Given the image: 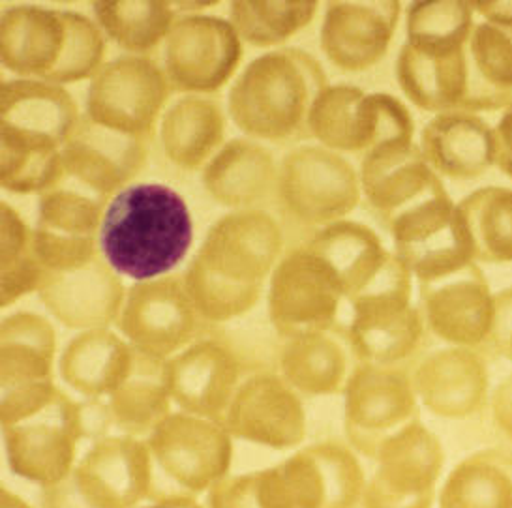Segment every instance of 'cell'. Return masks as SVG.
Masks as SVG:
<instances>
[{
  "label": "cell",
  "mask_w": 512,
  "mask_h": 508,
  "mask_svg": "<svg viewBox=\"0 0 512 508\" xmlns=\"http://www.w3.org/2000/svg\"><path fill=\"white\" fill-rule=\"evenodd\" d=\"M409 374L419 404L439 419H473L490 404V374L481 351L447 345L417 360Z\"/></svg>",
  "instance_id": "cell-24"
},
{
  "label": "cell",
  "mask_w": 512,
  "mask_h": 508,
  "mask_svg": "<svg viewBox=\"0 0 512 508\" xmlns=\"http://www.w3.org/2000/svg\"><path fill=\"white\" fill-rule=\"evenodd\" d=\"M467 0H417L406 14V44L396 59V81L407 100L426 113L462 111L467 94V40L475 25Z\"/></svg>",
  "instance_id": "cell-3"
},
{
  "label": "cell",
  "mask_w": 512,
  "mask_h": 508,
  "mask_svg": "<svg viewBox=\"0 0 512 508\" xmlns=\"http://www.w3.org/2000/svg\"><path fill=\"white\" fill-rule=\"evenodd\" d=\"M419 147L439 179L475 180L496 165L494 128L469 111L434 115L422 128Z\"/></svg>",
  "instance_id": "cell-28"
},
{
  "label": "cell",
  "mask_w": 512,
  "mask_h": 508,
  "mask_svg": "<svg viewBox=\"0 0 512 508\" xmlns=\"http://www.w3.org/2000/svg\"><path fill=\"white\" fill-rule=\"evenodd\" d=\"M222 426L231 437L272 449H293L306 437V411L301 394L280 372L257 370L242 381Z\"/></svg>",
  "instance_id": "cell-22"
},
{
  "label": "cell",
  "mask_w": 512,
  "mask_h": 508,
  "mask_svg": "<svg viewBox=\"0 0 512 508\" xmlns=\"http://www.w3.org/2000/svg\"><path fill=\"white\" fill-rule=\"evenodd\" d=\"M2 508H31L25 501L17 499L12 492H2Z\"/></svg>",
  "instance_id": "cell-53"
},
{
  "label": "cell",
  "mask_w": 512,
  "mask_h": 508,
  "mask_svg": "<svg viewBox=\"0 0 512 508\" xmlns=\"http://www.w3.org/2000/svg\"><path fill=\"white\" fill-rule=\"evenodd\" d=\"M107 205L109 201L76 182L61 179L38 195L36 227L68 237H98Z\"/></svg>",
  "instance_id": "cell-43"
},
{
  "label": "cell",
  "mask_w": 512,
  "mask_h": 508,
  "mask_svg": "<svg viewBox=\"0 0 512 508\" xmlns=\"http://www.w3.org/2000/svg\"><path fill=\"white\" fill-rule=\"evenodd\" d=\"M151 456L152 501L190 497L226 479L231 435L220 422L190 413H171L147 439Z\"/></svg>",
  "instance_id": "cell-7"
},
{
  "label": "cell",
  "mask_w": 512,
  "mask_h": 508,
  "mask_svg": "<svg viewBox=\"0 0 512 508\" xmlns=\"http://www.w3.org/2000/svg\"><path fill=\"white\" fill-rule=\"evenodd\" d=\"M284 254V231L267 210H229L211 225L194 261L227 284L267 289Z\"/></svg>",
  "instance_id": "cell-15"
},
{
  "label": "cell",
  "mask_w": 512,
  "mask_h": 508,
  "mask_svg": "<svg viewBox=\"0 0 512 508\" xmlns=\"http://www.w3.org/2000/svg\"><path fill=\"white\" fill-rule=\"evenodd\" d=\"M512 102V27L475 21L467 40V94L462 111L488 113Z\"/></svg>",
  "instance_id": "cell-34"
},
{
  "label": "cell",
  "mask_w": 512,
  "mask_h": 508,
  "mask_svg": "<svg viewBox=\"0 0 512 508\" xmlns=\"http://www.w3.org/2000/svg\"><path fill=\"white\" fill-rule=\"evenodd\" d=\"M426 330L443 344L482 351L492 344L496 295L479 263L419 284Z\"/></svg>",
  "instance_id": "cell-20"
},
{
  "label": "cell",
  "mask_w": 512,
  "mask_h": 508,
  "mask_svg": "<svg viewBox=\"0 0 512 508\" xmlns=\"http://www.w3.org/2000/svg\"><path fill=\"white\" fill-rule=\"evenodd\" d=\"M265 299L272 329L280 338L342 329L346 282L331 259L306 242L280 259Z\"/></svg>",
  "instance_id": "cell-9"
},
{
  "label": "cell",
  "mask_w": 512,
  "mask_h": 508,
  "mask_svg": "<svg viewBox=\"0 0 512 508\" xmlns=\"http://www.w3.org/2000/svg\"><path fill=\"white\" fill-rule=\"evenodd\" d=\"M329 85L314 55L280 47L252 60L227 94V113L256 141L287 143L308 134L310 109Z\"/></svg>",
  "instance_id": "cell-4"
},
{
  "label": "cell",
  "mask_w": 512,
  "mask_h": 508,
  "mask_svg": "<svg viewBox=\"0 0 512 508\" xmlns=\"http://www.w3.org/2000/svg\"><path fill=\"white\" fill-rule=\"evenodd\" d=\"M316 0H233L229 21L244 44L278 47L316 19Z\"/></svg>",
  "instance_id": "cell-41"
},
{
  "label": "cell",
  "mask_w": 512,
  "mask_h": 508,
  "mask_svg": "<svg viewBox=\"0 0 512 508\" xmlns=\"http://www.w3.org/2000/svg\"><path fill=\"white\" fill-rule=\"evenodd\" d=\"M496 135V167L512 179V102L503 109L494 126Z\"/></svg>",
  "instance_id": "cell-49"
},
{
  "label": "cell",
  "mask_w": 512,
  "mask_h": 508,
  "mask_svg": "<svg viewBox=\"0 0 512 508\" xmlns=\"http://www.w3.org/2000/svg\"><path fill=\"white\" fill-rule=\"evenodd\" d=\"M439 508H512L511 450H477L454 465Z\"/></svg>",
  "instance_id": "cell-37"
},
{
  "label": "cell",
  "mask_w": 512,
  "mask_h": 508,
  "mask_svg": "<svg viewBox=\"0 0 512 508\" xmlns=\"http://www.w3.org/2000/svg\"><path fill=\"white\" fill-rule=\"evenodd\" d=\"M211 508H299L284 465L218 480L209 490Z\"/></svg>",
  "instance_id": "cell-45"
},
{
  "label": "cell",
  "mask_w": 512,
  "mask_h": 508,
  "mask_svg": "<svg viewBox=\"0 0 512 508\" xmlns=\"http://www.w3.org/2000/svg\"><path fill=\"white\" fill-rule=\"evenodd\" d=\"M184 285L196 306L197 314L207 325H226L256 310L267 289L237 287L214 278L192 259L184 270Z\"/></svg>",
  "instance_id": "cell-44"
},
{
  "label": "cell",
  "mask_w": 512,
  "mask_h": 508,
  "mask_svg": "<svg viewBox=\"0 0 512 508\" xmlns=\"http://www.w3.org/2000/svg\"><path fill=\"white\" fill-rule=\"evenodd\" d=\"M115 327L141 355L166 362L205 338L209 325L197 314L184 276L171 274L130 285Z\"/></svg>",
  "instance_id": "cell-14"
},
{
  "label": "cell",
  "mask_w": 512,
  "mask_h": 508,
  "mask_svg": "<svg viewBox=\"0 0 512 508\" xmlns=\"http://www.w3.org/2000/svg\"><path fill=\"white\" fill-rule=\"evenodd\" d=\"M136 508H201L197 505L194 499L190 497H173V499H162V501H156L152 505H145V507Z\"/></svg>",
  "instance_id": "cell-52"
},
{
  "label": "cell",
  "mask_w": 512,
  "mask_h": 508,
  "mask_svg": "<svg viewBox=\"0 0 512 508\" xmlns=\"http://www.w3.org/2000/svg\"><path fill=\"white\" fill-rule=\"evenodd\" d=\"M164 364L147 357L139 372L107 398L111 424L119 435L147 439L171 415L173 400L164 381Z\"/></svg>",
  "instance_id": "cell-40"
},
{
  "label": "cell",
  "mask_w": 512,
  "mask_h": 508,
  "mask_svg": "<svg viewBox=\"0 0 512 508\" xmlns=\"http://www.w3.org/2000/svg\"><path fill=\"white\" fill-rule=\"evenodd\" d=\"M280 164L274 154L250 137L226 141L207 167L201 182L212 201L231 210L259 209L278 190Z\"/></svg>",
  "instance_id": "cell-31"
},
{
  "label": "cell",
  "mask_w": 512,
  "mask_h": 508,
  "mask_svg": "<svg viewBox=\"0 0 512 508\" xmlns=\"http://www.w3.org/2000/svg\"><path fill=\"white\" fill-rule=\"evenodd\" d=\"M216 6L218 2H173V8L179 15H203Z\"/></svg>",
  "instance_id": "cell-51"
},
{
  "label": "cell",
  "mask_w": 512,
  "mask_h": 508,
  "mask_svg": "<svg viewBox=\"0 0 512 508\" xmlns=\"http://www.w3.org/2000/svg\"><path fill=\"white\" fill-rule=\"evenodd\" d=\"M246 362L224 338L205 336L164 364L167 392L184 413L220 422L246 375Z\"/></svg>",
  "instance_id": "cell-21"
},
{
  "label": "cell",
  "mask_w": 512,
  "mask_h": 508,
  "mask_svg": "<svg viewBox=\"0 0 512 508\" xmlns=\"http://www.w3.org/2000/svg\"><path fill=\"white\" fill-rule=\"evenodd\" d=\"M490 345L497 355L512 362V287L496 295V319Z\"/></svg>",
  "instance_id": "cell-47"
},
{
  "label": "cell",
  "mask_w": 512,
  "mask_h": 508,
  "mask_svg": "<svg viewBox=\"0 0 512 508\" xmlns=\"http://www.w3.org/2000/svg\"><path fill=\"white\" fill-rule=\"evenodd\" d=\"M471 8L482 21L512 27V0H475Z\"/></svg>",
  "instance_id": "cell-50"
},
{
  "label": "cell",
  "mask_w": 512,
  "mask_h": 508,
  "mask_svg": "<svg viewBox=\"0 0 512 508\" xmlns=\"http://www.w3.org/2000/svg\"><path fill=\"white\" fill-rule=\"evenodd\" d=\"M121 334L111 329L79 332L61 355L62 381L85 400H107L145 362Z\"/></svg>",
  "instance_id": "cell-30"
},
{
  "label": "cell",
  "mask_w": 512,
  "mask_h": 508,
  "mask_svg": "<svg viewBox=\"0 0 512 508\" xmlns=\"http://www.w3.org/2000/svg\"><path fill=\"white\" fill-rule=\"evenodd\" d=\"M308 135L317 145L359 158L389 145L415 143V120L407 105L387 92L327 85L308 117Z\"/></svg>",
  "instance_id": "cell-8"
},
{
  "label": "cell",
  "mask_w": 512,
  "mask_h": 508,
  "mask_svg": "<svg viewBox=\"0 0 512 508\" xmlns=\"http://www.w3.org/2000/svg\"><path fill=\"white\" fill-rule=\"evenodd\" d=\"M413 280L392 252L376 278L347 299L342 330L357 362L404 368L417 357L428 330L413 302Z\"/></svg>",
  "instance_id": "cell-6"
},
{
  "label": "cell",
  "mask_w": 512,
  "mask_h": 508,
  "mask_svg": "<svg viewBox=\"0 0 512 508\" xmlns=\"http://www.w3.org/2000/svg\"><path fill=\"white\" fill-rule=\"evenodd\" d=\"M244 42L220 15H179L164 44L162 68L175 92L211 96L241 68Z\"/></svg>",
  "instance_id": "cell-16"
},
{
  "label": "cell",
  "mask_w": 512,
  "mask_h": 508,
  "mask_svg": "<svg viewBox=\"0 0 512 508\" xmlns=\"http://www.w3.org/2000/svg\"><path fill=\"white\" fill-rule=\"evenodd\" d=\"M107 265L134 284L175 274L194 246L186 199L162 182H134L107 205L100 227Z\"/></svg>",
  "instance_id": "cell-2"
},
{
  "label": "cell",
  "mask_w": 512,
  "mask_h": 508,
  "mask_svg": "<svg viewBox=\"0 0 512 508\" xmlns=\"http://www.w3.org/2000/svg\"><path fill=\"white\" fill-rule=\"evenodd\" d=\"M400 17L398 0H331L325 4L321 49L338 70L366 72L389 53Z\"/></svg>",
  "instance_id": "cell-23"
},
{
  "label": "cell",
  "mask_w": 512,
  "mask_h": 508,
  "mask_svg": "<svg viewBox=\"0 0 512 508\" xmlns=\"http://www.w3.org/2000/svg\"><path fill=\"white\" fill-rule=\"evenodd\" d=\"M104 57L106 34L79 12L21 4L0 19V60L19 79L66 87L92 79Z\"/></svg>",
  "instance_id": "cell-5"
},
{
  "label": "cell",
  "mask_w": 512,
  "mask_h": 508,
  "mask_svg": "<svg viewBox=\"0 0 512 508\" xmlns=\"http://www.w3.org/2000/svg\"><path fill=\"white\" fill-rule=\"evenodd\" d=\"M2 430L10 467L46 488L72 473L77 445L85 437L81 404L61 389L21 419L2 424Z\"/></svg>",
  "instance_id": "cell-17"
},
{
  "label": "cell",
  "mask_w": 512,
  "mask_h": 508,
  "mask_svg": "<svg viewBox=\"0 0 512 508\" xmlns=\"http://www.w3.org/2000/svg\"><path fill=\"white\" fill-rule=\"evenodd\" d=\"M374 460L362 508H432L445 452L421 419L387 439Z\"/></svg>",
  "instance_id": "cell-19"
},
{
  "label": "cell",
  "mask_w": 512,
  "mask_h": 508,
  "mask_svg": "<svg viewBox=\"0 0 512 508\" xmlns=\"http://www.w3.org/2000/svg\"><path fill=\"white\" fill-rule=\"evenodd\" d=\"M276 195L295 222L321 229L347 220L359 207L361 175L344 154L317 143L301 145L282 158Z\"/></svg>",
  "instance_id": "cell-11"
},
{
  "label": "cell",
  "mask_w": 512,
  "mask_h": 508,
  "mask_svg": "<svg viewBox=\"0 0 512 508\" xmlns=\"http://www.w3.org/2000/svg\"><path fill=\"white\" fill-rule=\"evenodd\" d=\"M74 96L40 79L0 87V186L42 195L62 177V150L81 122Z\"/></svg>",
  "instance_id": "cell-1"
},
{
  "label": "cell",
  "mask_w": 512,
  "mask_h": 508,
  "mask_svg": "<svg viewBox=\"0 0 512 508\" xmlns=\"http://www.w3.org/2000/svg\"><path fill=\"white\" fill-rule=\"evenodd\" d=\"M344 398L347 441L370 460L387 439L421 419V404L404 368L359 362Z\"/></svg>",
  "instance_id": "cell-18"
},
{
  "label": "cell",
  "mask_w": 512,
  "mask_h": 508,
  "mask_svg": "<svg viewBox=\"0 0 512 508\" xmlns=\"http://www.w3.org/2000/svg\"><path fill=\"white\" fill-rule=\"evenodd\" d=\"M299 508H359L366 479L353 450L321 443L295 452L284 462Z\"/></svg>",
  "instance_id": "cell-29"
},
{
  "label": "cell",
  "mask_w": 512,
  "mask_h": 508,
  "mask_svg": "<svg viewBox=\"0 0 512 508\" xmlns=\"http://www.w3.org/2000/svg\"><path fill=\"white\" fill-rule=\"evenodd\" d=\"M353 359L344 330H308L282 338L278 372L301 396H336L346 390Z\"/></svg>",
  "instance_id": "cell-32"
},
{
  "label": "cell",
  "mask_w": 512,
  "mask_h": 508,
  "mask_svg": "<svg viewBox=\"0 0 512 508\" xmlns=\"http://www.w3.org/2000/svg\"><path fill=\"white\" fill-rule=\"evenodd\" d=\"M0 237V304L4 310L31 293H38L49 274L34 252V227L8 201L0 203Z\"/></svg>",
  "instance_id": "cell-42"
},
{
  "label": "cell",
  "mask_w": 512,
  "mask_h": 508,
  "mask_svg": "<svg viewBox=\"0 0 512 508\" xmlns=\"http://www.w3.org/2000/svg\"><path fill=\"white\" fill-rule=\"evenodd\" d=\"M385 229L391 235L394 254L406 263L419 284L477 263L458 203L452 201L443 184L392 216Z\"/></svg>",
  "instance_id": "cell-13"
},
{
  "label": "cell",
  "mask_w": 512,
  "mask_h": 508,
  "mask_svg": "<svg viewBox=\"0 0 512 508\" xmlns=\"http://www.w3.org/2000/svg\"><path fill=\"white\" fill-rule=\"evenodd\" d=\"M94 21L113 44L134 57L164 47L179 14L167 0H96Z\"/></svg>",
  "instance_id": "cell-36"
},
{
  "label": "cell",
  "mask_w": 512,
  "mask_h": 508,
  "mask_svg": "<svg viewBox=\"0 0 512 508\" xmlns=\"http://www.w3.org/2000/svg\"><path fill=\"white\" fill-rule=\"evenodd\" d=\"M164 68L151 57L126 55L106 62L87 90V119L115 134L147 141L173 96Z\"/></svg>",
  "instance_id": "cell-12"
},
{
  "label": "cell",
  "mask_w": 512,
  "mask_h": 508,
  "mask_svg": "<svg viewBox=\"0 0 512 508\" xmlns=\"http://www.w3.org/2000/svg\"><path fill=\"white\" fill-rule=\"evenodd\" d=\"M308 244L327 255L340 270L346 282L347 299L370 284L392 254L370 225L355 220L321 227Z\"/></svg>",
  "instance_id": "cell-38"
},
{
  "label": "cell",
  "mask_w": 512,
  "mask_h": 508,
  "mask_svg": "<svg viewBox=\"0 0 512 508\" xmlns=\"http://www.w3.org/2000/svg\"><path fill=\"white\" fill-rule=\"evenodd\" d=\"M128 287L100 255L83 269L49 274L38 291L47 312L68 329H109L117 325Z\"/></svg>",
  "instance_id": "cell-26"
},
{
  "label": "cell",
  "mask_w": 512,
  "mask_h": 508,
  "mask_svg": "<svg viewBox=\"0 0 512 508\" xmlns=\"http://www.w3.org/2000/svg\"><path fill=\"white\" fill-rule=\"evenodd\" d=\"M158 130L171 164L184 171H203L226 145V113L209 96L186 94L169 104Z\"/></svg>",
  "instance_id": "cell-33"
},
{
  "label": "cell",
  "mask_w": 512,
  "mask_h": 508,
  "mask_svg": "<svg viewBox=\"0 0 512 508\" xmlns=\"http://www.w3.org/2000/svg\"><path fill=\"white\" fill-rule=\"evenodd\" d=\"M151 495L147 441L109 435L94 441L66 479L44 492V508H136Z\"/></svg>",
  "instance_id": "cell-10"
},
{
  "label": "cell",
  "mask_w": 512,
  "mask_h": 508,
  "mask_svg": "<svg viewBox=\"0 0 512 508\" xmlns=\"http://www.w3.org/2000/svg\"><path fill=\"white\" fill-rule=\"evenodd\" d=\"M147 141L115 134L83 117L62 150V177L111 201L145 169Z\"/></svg>",
  "instance_id": "cell-25"
},
{
  "label": "cell",
  "mask_w": 512,
  "mask_h": 508,
  "mask_svg": "<svg viewBox=\"0 0 512 508\" xmlns=\"http://www.w3.org/2000/svg\"><path fill=\"white\" fill-rule=\"evenodd\" d=\"M488 405L497 432L512 443V374L505 375L497 383Z\"/></svg>",
  "instance_id": "cell-48"
},
{
  "label": "cell",
  "mask_w": 512,
  "mask_h": 508,
  "mask_svg": "<svg viewBox=\"0 0 512 508\" xmlns=\"http://www.w3.org/2000/svg\"><path fill=\"white\" fill-rule=\"evenodd\" d=\"M57 334L44 315L19 312L2 321V392L53 383Z\"/></svg>",
  "instance_id": "cell-35"
},
{
  "label": "cell",
  "mask_w": 512,
  "mask_h": 508,
  "mask_svg": "<svg viewBox=\"0 0 512 508\" xmlns=\"http://www.w3.org/2000/svg\"><path fill=\"white\" fill-rule=\"evenodd\" d=\"M477 263H512V188L484 186L458 203Z\"/></svg>",
  "instance_id": "cell-39"
},
{
  "label": "cell",
  "mask_w": 512,
  "mask_h": 508,
  "mask_svg": "<svg viewBox=\"0 0 512 508\" xmlns=\"http://www.w3.org/2000/svg\"><path fill=\"white\" fill-rule=\"evenodd\" d=\"M34 252L47 274H62L94 263L100 252L98 237H68L34 225Z\"/></svg>",
  "instance_id": "cell-46"
},
{
  "label": "cell",
  "mask_w": 512,
  "mask_h": 508,
  "mask_svg": "<svg viewBox=\"0 0 512 508\" xmlns=\"http://www.w3.org/2000/svg\"><path fill=\"white\" fill-rule=\"evenodd\" d=\"M359 175L362 197L383 225L443 184L424 160L419 143H400L368 152L361 158Z\"/></svg>",
  "instance_id": "cell-27"
}]
</instances>
